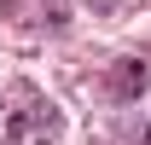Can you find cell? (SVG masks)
Returning a JSON list of instances; mask_svg holds the SVG:
<instances>
[{
    "instance_id": "1",
    "label": "cell",
    "mask_w": 151,
    "mask_h": 145,
    "mask_svg": "<svg viewBox=\"0 0 151 145\" xmlns=\"http://www.w3.org/2000/svg\"><path fill=\"white\" fill-rule=\"evenodd\" d=\"M0 128H6V139H12V145H58L64 116H58V105H52L41 87L12 81V87L0 93Z\"/></svg>"
},
{
    "instance_id": "2",
    "label": "cell",
    "mask_w": 151,
    "mask_h": 145,
    "mask_svg": "<svg viewBox=\"0 0 151 145\" xmlns=\"http://www.w3.org/2000/svg\"><path fill=\"white\" fill-rule=\"evenodd\" d=\"M139 87H145V64L122 58V70H116V93H139Z\"/></svg>"
}]
</instances>
